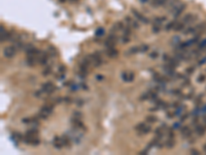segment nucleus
<instances>
[{"instance_id":"nucleus-1","label":"nucleus","mask_w":206,"mask_h":155,"mask_svg":"<svg viewBox=\"0 0 206 155\" xmlns=\"http://www.w3.org/2000/svg\"><path fill=\"white\" fill-rule=\"evenodd\" d=\"M119 41V37L115 35V33H110V35L107 36V38L104 41V46L106 47V49H110V48H114L115 45L117 44Z\"/></svg>"},{"instance_id":"nucleus-2","label":"nucleus","mask_w":206,"mask_h":155,"mask_svg":"<svg viewBox=\"0 0 206 155\" xmlns=\"http://www.w3.org/2000/svg\"><path fill=\"white\" fill-rule=\"evenodd\" d=\"M185 7H187V5H185V3H178L176 4L174 7H173L172 12H173V17H174L175 19L178 18V17L180 16V15L182 14L183 11L185 9Z\"/></svg>"},{"instance_id":"nucleus-3","label":"nucleus","mask_w":206,"mask_h":155,"mask_svg":"<svg viewBox=\"0 0 206 155\" xmlns=\"http://www.w3.org/2000/svg\"><path fill=\"white\" fill-rule=\"evenodd\" d=\"M55 90H56V87L52 82H47V83L41 85V91L47 94H52Z\"/></svg>"},{"instance_id":"nucleus-4","label":"nucleus","mask_w":206,"mask_h":155,"mask_svg":"<svg viewBox=\"0 0 206 155\" xmlns=\"http://www.w3.org/2000/svg\"><path fill=\"white\" fill-rule=\"evenodd\" d=\"M17 52V48L14 46H8V47H5L3 50V55L4 57H6V58H12V57L14 56V54H16Z\"/></svg>"},{"instance_id":"nucleus-5","label":"nucleus","mask_w":206,"mask_h":155,"mask_svg":"<svg viewBox=\"0 0 206 155\" xmlns=\"http://www.w3.org/2000/svg\"><path fill=\"white\" fill-rule=\"evenodd\" d=\"M131 11L133 12V15H134V17L136 18V20H138L139 22H141V23H144V24H149L150 23L149 19L145 18V17L143 16L142 14H140V12H138V11H136V9H134V8H132Z\"/></svg>"},{"instance_id":"nucleus-6","label":"nucleus","mask_w":206,"mask_h":155,"mask_svg":"<svg viewBox=\"0 0 206 155\" xmlns=\"http://www.w3.org/2000/svg\"><path fill=\"white\" fill-rule=\"evenodd\" d=\"M125 21H126V23L128 26H130L132 29H138L140 27L139 23H138V20H133L131 17H126L125 18Z\"/></svg>"},{"instance_id":"nucleus-7","label":"nucleus","mask_w":206,"mask_h":155,"mask_svg":"<svg viewBox=\"0 0 206 155\" xmlns=\"http://www.w3.org/2000/svg\"><path fill=\"white\" fill-rule=\"evenodd\" d=\"M196 20H197V16H194L192 12H189V14H187L185 17H183L182 22L185 25H188V24H191L192 22H195Z\"/></svg>"},{"instance_id":"nucleus-8","label":"nucleus","mask_w":206,"mask_h":155,"mask_svg":"<svg viewBox=\"0 0 206 155\" xmlns=\"http://www.w3.org/2000/svg\"><path fill=\"white\" fill-rule=\"evenodd\" d=\"M49 56H50L49 53H46V52H40V54L38 56L39 64H41V65H46V64L47 63V61H49Z\"/></svg>"},{"instance_id":"nucleus-9","label":"nucleus","mask_w":206,"mask_h":155,"mask_svg":"<svg viewBox=\"0 0 206 155\" xmlns=\"http://www.w3.org/2000/svg\"><path fill=\"white\" fill-rule=\"evenodd\" d=\"M53 111H54V107H53L52 104H44V106L40 109V112L44 113L46 115H47V116H49V115H51L53 113Z\"/></svg>"},{"instance_id":"nucleus-10","label":"nucleus","mask_w":206,"mask_h":155,"mask_svg":"<svg viewBox=\"0 0 206 155\" xmlns=\"http://www.w3.org/2000/svg\"><path fill=\"white\" fill-rule=\"evenodd\" d=\"M180 131H182V134L183 137H185V139H189V137H192V130L190 129L189 126H185V127H182V129H180Z\"/></svg>"},{"instance_id":"nucleus-11","label":"nucleus","mask_w":206,"mask_h":155,"mask_svg":"<svg viewBox=\"0 0 206 155\" xmlns=\"http://www.w3.org/2000/svg\"><path fill=\"white\" fill-rule=\"evenodd\" d=\"M53 145L56 149H62L63 146V143H62V140L61 137H55L54 140H53Z\"/></svg>"},{"instance_id":"nucleus-12","label":"nucleus","mask_w":206,"mask_h":155,"mask_svg":"<svg viewBox=\"0 0 206 155\" xmlns=\"http://www.w3.org/2000/svg\"><path fill=\"white\" fill-rule=\"evenodd\" d=\"M25 143L26 144H30L32 146H37V145L40 144V141L37 137H27L25 139Z\"/></svg>"},{"instance_id":"nucleus-13","label":"nucleus","mask_w":206,"mask_h":155,"mask_svg":"<svg viewBox=\"0 0 206 155\" xmlns=\"http://www.w3.org/2000/svg\"><path fill=\"white\" fill-rule=\"evenodd\" d=\"M195 132L198 134L199 137H202L205 134L206 132V126H203V125H196L195 127Z\"/></svg>"},{"instance_id":"nucleus-14","label":"nucleus","mask_w":206,"mask_h":155,"mask_svg":"<svg viewBox=\"0 0 206 155\" xmlns=\"http://www.w3.org/2000/svg\"><path fill=\"white\" fill-rule=\"evenodd\" d=\"M106 54L107 56L110 57V58H115V57L119 55V51H117L115 48H110L106 50Z\"/></svg>"},{"instance_id":"nucleus-15","label":"nucleus","mask_w":206,"mask_h":155,"mask_svg":"<svg viewBox=\"0 0 206 155\" xmlns=\"http://www.w3.org/2000/svg\"><path fill=\"white\" fill-rule=\"evenodd\" d=\"M70 139H71V137H68V136H66V134H63V136L61 137L63 146H65V147H70V146H71V141H70Z\"/></svg>"},{"instance_id":"nucleus-16","label":"nucleus","mask_w":206,"mask_h":155,"mask_svg":"<svg viewBox=\"0 0 206 155\" xmlns=\"http://www.w3.org/2000/svg\"><path fill=\"white\" fill-rule=\"evenodd\" d=\"M138 52H140V47H136V46H134V47H131L128 51L126 52V56H131V55H134V54H136L138 53Z\"/></svg>"},{"instance_id":"nucleus-17","label":"nucleus","mask_w":206,"mask_h":155,"mask_svg":"<svg viewBox=\"0 0 206 155\" xmlns=\"http://www.w3.org/2000/svg\"><path fill=\"white\" fill-rule=\"evenodd\" d=\"M37 136H38V130L35 128L29 129V130H27V132H26L27 137H37Z\"/></svg>"},{"instance_id":"nucleus-18","label":"nucleus","mask_w":206,"mask_h":155,"mask_svg":"<svg viewBox=\"0 0 206 155\" xmlns=\"http://www.w3.org/2000/svg\"><path fill=\"white\" fill-rule=\"evenodd\" d=\"M185 25L182 23V21H179V22H176V24H175V26H174V28H173V30L174 31H182V30L185 29Z\"/></svg>"},{"instance_id":"nucleus-19","label":"nucleus","mask_w":206,"mask_h":155,"mask_svg":"<svg viewBox=\"0 0 206 155\" xmlns=\"http://www.w3.org/2000/svg\"><path fill=\"white\" fill-rule=\"evenodd\" d=\"M27 64L30 66H34L35 63H36V57H28L27 56V60H26Z\"/></svg>"},{"instance_id":"nucleus-20","label":"nucleus","mask_w":206,"mask_h":155,"mask_svg":"<svg viewBox=\"0 0 206 155\" xmlns=\"http://www.w3.org/2000/svg\"><path fill=\"white\" fill-rule=\"evenodd\" d=\"M196 32H198V31H197V28H196V26H195V27H189L185 31H183V33H185V35H189V34H194V33H196Z\"/></svg>"},{"instance_id":"nucleus-21","label":"nucleus","mask_w":206,"mask_h":155,"mask_svg":"<svg viewBox=\"0 0 206 155\" xmlns=\"http://www.w3.org/2000/svg\"><path fill=\"white\" fill-rule=\"evenodd\" d=\"M165 146H166V148H168V149H172L173 147L175 146L174 139H169V140H168L166 143H165Z\"/></svg>"},{"instance_id":"nucleus-22","label":"nucleus","mask_w":206,"mask_h":155,"mask_svg":"<svg viewBox=\"0 0 206 155\" xmlns=\"http://www.w3.org/2000/svg\"><path fill=\"white\" fill-rule=\"evenodd\" d=\"M175 24H176V21H175V20L169 22V23L166 25V27H165V30H166V31H170V30H172L173 28H174Z\"/></svg>"},{"instance_id":"nucleus-23","label":"nucleus","mask_w":206,"mask_h":155,"mask_svg":"<svg viewBox=\"0 0 206 155\" xmlns=\"http://www.w3.org/2000/svg\"><path fill=\"white\" fill-rule=\"evenodd\" d=\"M155 134H156V137H157L158 140L162 139L163 136H164V134H163L162 128H161V127H158V128L156 129V130H155Z\"/></svg>"},{"instance_id":"nucleus-24","label":"nucleus","mask_w":206,"mask_h":155,"mask_svg":"<svg viewBox=\"0 0 206 155\" xmlns=\"http://www.w3.org/2000/svg\"><path fill=\"white\" fill-rule=\"evenodd\" d=\"M145 121L150 122V123H155V122L158 121V118L156 116H153V115H149V116H146V118H145Z\"/></svg>"},{"instance_id":"nucleus-25","label":"nucleus","mask_w":206,"mask_h":155,"mask_svg":"<svg viewBox=\"0 0 206 155\" xmlns=\"http://www.w3.org/2000/svg\"><path fill=\"white\" fill-rule=\"evenodd\" d=\"M204 50H206V38L203 39V41L198 45V51H204Z\"/></svg>"},{"instance_id":"nucleus-26","label":"nucleus","mask_w":206,"mask_h":155,"mask_svg":"<svg viewBox=\"0 0 206 155\" xmlns=\"http://www.w3.org/2000/svg\"><path fill=\"white\" fill-rule=\"evenodd\" d=\"M161 26H162V25L153 24V27H152V31L154 32V33H159V32L161 31Z\"/></svg>"},{"instance_id":"nucleus-27","label":"nucleus","mask_w":206,"mask_h":155,"mask_svg":"<svg viewBox=\"0 0 206 155\" xmlns=\"http://www.w3.org/2000/svg\"><path fill=\"white\" fill-rule=\"evenodd\" d=\"M145 126H146V125H145L144 122H141V123H138L137 125L134 127V128H135V130H136V131H141Z\"/></svg>"},{"instance_id":"nucleus-28","label":"nucleus","mask_w":206,"mask_h":155,"mask_svg":"<svg viewBox=\"0 0 206 155\" xmlns=\"http://www.w3.org/2000/svg\"><path fill=\"white\" fill-rule=\"evenodd\" d=\"M150 131H152V127H150V126H145L141 131H139V134H147Z\"/></svg>"},{"instance_id":"nucleus-29","label":"nucleus","mask_w":206,"mask_h":155,"mask_svg":"<svg viewBox=\"0 0 206 155\" xmlns=\"http://www.w3.org/2000/svg\"><path fill=\"white\" fill-rule=\"evenodd\" d=\"M47 53H49L50 55H51V56H57V50L55 49V48H53V47L51 46V47H49V52H47Z\"/></svg>"},{"instance_id":"nucleus-30","label":"nucleus","mask_w":206,"mask_h":155,"mask_svg":"<svg viewBox=\"0 0 206 155\" xmlns=\"http://www.w3.org/2000/svg\"><path fill=\"white\" fill-rule=\"evenodd\" d=\"M103 34H104V29H103V28H98L96 30V32H95V35H96L97 37L102 36Z\"/></svg>"},{"instance_id":"nucleus-31","label":"nucleus","mask_w":206,"mask_h":155,"mask_svg":"<svg viewBox=\"0 0 206 155\" xmlns=\"http://www.w3.org/2000/svg\"><path fill=\"white\" fill-rule=\"evenodd\" d=\"M205 81H206V76H205V74H200V76L197 78L198 83H204Z\"/></svg>"},{"instance_id":"nucleus-32","label":"nucleus","mask_w":206,"mask_h":155,"mask_svg":"<svg viewBox=\"0 0 206 155\" xmlns=\"http://www.w3.org/2000/svg\"><path fill=\"white\" fill-rule=\"evenodd\" d=\"M52 72V68H51V66H47L46 69H44L43 71H42V74H43L44 77H47V76H49L50 74Z\"/></svg>"},{"instance_id":"nucleus-33","label":"nucleus","mask_w":206,"mask_h":155,"mask_svg":"<svg viewBox=\"0 0 206 155\" xmlns=\"http://www.w3.org/2000/svg\"><path fill=\"white\" fill-rule=\"evenodd\" d=\"M135 74L133 71H128V79H129V82H133L134 81Z\"/></svg>"},{"instance_id":"nucleus-34","label":"nucleus","mask_w":206,"mask_h":155,"mask_svg":"<svg viewBox=\"0 0 206 155\" xmlns=\"http://www.w3.org/2000/svg\"><path fill=\"white\" fill-rule=\"evenodd\" d=\"M121 41H122L123 44H127V42L130 41V37H129V35H123L122 38H121Z\"/></svg>"},{"instance_id":"nucleus-35","label":"nucleus","mask_w":206,"mask_h":155,"mask_svg":"<svg viewBox=\"0 0 206 155\" xmlns=\"http://www.w3.org/2000/svg\"><path fill=\"white\" fill-rule=\"evenodd\" d=\"M122 80L124 82H129V79H128V71H124L122 74Z\"/></svg>"},{"instance_id":"nucleus-36","label":"nucleus","mask_w":206,"mask_h":155,"mask_svg":"<svg viewBox=\"0 0 206 155\" xmlns=\"http://www.w3.org/2000/svg\"><path fill=\"white\" fill-rule=\"evenodd\" d=\"M149 49H150V47L147 46V45H143V46L140 47V52H142V53H144V52H146Z\"/></svg>"},{"instance_id":"nucleus-37","label":"nucleus","mask_w":206,"mask_h":155,"mask_svg":"<svg viewBox=\"0 0 206 155\" xmlns=\"http://www.w3.org/2000/svg\"><path fill=\"white\" fill-rule=\"evenodd\" d=\"M160 1H161V0H152V5L154 7L160 6Z\"/></svg>"},{"instance_id":"nucleus-38","label":"nucleus","mask_w":206,"mask_h":155,"mask_svg":"<svg viewBox=\"0 0 206 155\" xmlns=\"http://www.w3.org/2000/svg\"><path fill=\"white\" fill-rule=\"evenodd\" d=\"M73 117L74 118H79V119H82V115L80 112H73Z\"/></svg>"},{"instance_id":"nucleus-39","label":"nucleus","mask_w":206,"mask_h":155,"mask_svg":"<svg viewBox=\"0 0 206 155\" xmlns=\"http://www.w3.org/2000/svg\"><path fill=\"white\" fill-rule=\"evenodd\" d=\"M185 71H187V74H193V72L195 71V67L194 66H191V67H189V68L185 69Z\"/></svg>"},{"instance_id":"nucleus-40","label":"nucleus","mask_w":206,"mask_h":155,"mask_svg":"<svg viewBox=\"0 0 206 155\" xmlns=\"http://www.w3.org/2000/svg\"><path fill=\"white\" fill-rule=\"evenodd\" d=\"M66 71V66L65 65H60L59 66V72L60 74H64Z\"/></svg>"},{"instance_id":"nucleus-41","label":"nucleus","mask_w":206,"mask_h":155,"mask_svg":"<svg viewBox=\"0 0 206 155\" xmlns=\"http://www.w3.org/2000/svg\"><path fill=\"white\" fill-rule=\"evenodd\" d=\"M172 93L173 94H175V95H182V90H179V89H175V90H173L172 91Z\"/></svg>"},{"instance_id":"nucleus-42","label":"nucleus","mask_w":206,"mask_h":155,"mask_svg":"<svg viewBox=\"0 0 206 155\" xmlns=\"http://www.w3.org/2000/svg\"><path fill=\"white\" fill-rule=\"evenodd\" d=\"M158 56H159V55H158L157 52H153V53H150V58H153V59L158 58Z\"/></svg>"},{"instance_id":"nucleus-43","label":"nucleus","mask_w":206,"mask_h":155,"mask_svg":"<svg viewBox=\"0 0 206 155\" xmlns=\"http://www.w3.org/2000/svg\"><path fill=\"white\" fill-rule=\"evenodd\" d=\"M150 94L149 93H145V94H142L141 95V97H140V99H141V101H143V99H147V98H150Z\"/></svg>"},{"instance_id":"nucleus-44","label":"nucleus","mask_w":206,"mask_h":155,"mask_svg":"<svg viewBox=\"0 0 206 155\" xmlns=\"http://www.w3.org/2000/svg\"><path fill=\"white\" fill-rule=\"evenodd\" d=\"M191 153H193V154H195V155H199L200 152L198 151V150H196V149H192V150H191Z\"/></svg>"},{"instance_id":"nucleus-45","label":"nucleus","mask_w":206,"mask_h":155,"mask_svg":"<svg viewBox=\"0 0 206 155\" xmlns=\"http://www.w3.org/2000/svg\"><path fill=\"white\" fill-rule=\"evenodd\" d=\"M205 62H206V57H204V58H203V59H201L200 61H199V63H198V64H199V65H202V64H204Z\"/></svg>"},{"instance_id":"nucleus-46","label":"nucleus","mask_w":206,"mask_h":155,"mask_svg":"<svg viewBox=\"0 0 206 155\" xmlns=\"http://www.w3.org/2000/svg\"><path fill=\"white\" fill-rule=\"evenodd\" d=\"M188 116H189V115H188V114H185V115H183V116L182 117V118H180V122H183V121H185V120L188 118Z\"/></svg>"},{"instance_id":"nucleus-47","label":"nucleus","mask_w":206,"mask_h":155,"mask_svg":"<svg viewBox=\"0 0 206 155\" xmlns=\"http://www.w3.org/2000/svg\"><path fill=\"white\" fill-rule=\"evenodd\" d=\"M96 79L98 81H102V80H104V77L101 76V74H98V76H96Z\"/></svg>"},{"instance_id":"nucleus-48","label":"nucleus","mask_w":206,"mask_h":155,"mask_svg":"<svg viewBox=\"0 0 206 155\" xmlns=\"http://www.w3.org/2000/svg\"><path fill=\"white\" fill-rule=\"evenodd\" d=\"M193 124H195V125H198V118L193 119Z\"/></svg>"},{"instance_id":"nucleus-49","label":"nucleus","mask_w":206,"mask_h":155,"mask_svg":"<svg viewBox=\"0 0 206 155\" xmlns=\"http://www.w3.org/2000/svg\"><path fill=\"white\" fill-rule=\"evenodd\" d=\"M179 127H180V123H175L173 125V128H179Z\"/></svg>"},{"instance_id":"nucleus-50","label":"nucleus","mask_w":206,"mask_h":155,"mask_svg":"<svg viewBox=\"0 0 206 155\" xmlns=\"http://www.w3.org/2000/svg\"><path fill=\"white\" fill-rule=\"evenodd\" d=\"M76 104H77V106H79V107H82V104H84V101H77V102H76Z\"/></svg>"},{"instance_id":"nucleus-51","label":"nucleus","mask_w":206,"mask_h":155,"mask_svg":"<svg viewBox=\"0 0 206 155\" xmlns=\"http://www.w3.org/2000/svg\"><path fill=\"white\" fill-rule=\"evenodd\" d=\"M42 92V91H41ZM41 92L38 91V92H35V96L36 97H40V94H41Z\"/></svg>"},{"instance_id":"nucleus-52","label":"nucleus","mask_w":206,"mask_h":155,"mask_svg":"<svg viewBox=\"0 0 206 155\" xmlns=\"http://www.w3.org/2000/svg\"><path fill=\"white\" fill-rule=\"evenodd\" d=\"M80 86L82 87V89H84V90H88V86H86V85H85V84H82V85H80Z\"/></svg>"},{"instance_id":"nucleus-53","label":"nucleus","mask_w":206,"mask_h":155,"mask_svg":"<svg viewBox=\"0 0 206 155\" xmlns=\"http://www.w3.org/2000/svg\"><path fill=\"white\" fill-rule=\"evenodd\" d=\"M175 115H172V114H167V117L168 118H173V117H174Z\"/></svg>"},{"instance_id":"nucleus-54","label":"nucleus","mask_w":206,"mask_h":155,"mask_svg":"<svg viewBox=\"0 0 206 155\" xmlns=\"http://www.w3.org/2000/svg\"><path fill=\"white\" fill-rule=\"evenodd\" d=\"M65 101H66L67 102H71L72 101H71V98H68V97H66V98H65Z\"/></svg>"},{"instance_id":"nucleus-55","label":"nucleus","mask_w":206,"mask_h":155,"mask_svg":"<svg viewBox=\"0 0 206 155\" xmlns=\"http://www.w3.org/2000/svg\"><path fill=\"white\" fill-rule=\"evenodd\" d=\"M140 2H141V3H146L147 1H149V0H139Z\"/></svg>"},{"instance_id":"nucleus-56","label":"nucleus","mask_w":206,"mask_h":155,"mask_svg":"<svg viewBox=\"0 0 206 155\" xmlns=\"http://www.w3.org/2000/svg\"><path fill=\"white\" fill-rule=\"evenodd\" d=\"M204 151L206 152V145H205V146H204Z\"/></svg>"},{"instance_id":"nucleus-57","label":"nucleus","mask_w":206,"mask_h":155,"mask_svg":"<svg viewBox=\"0 0 206 155\" xmlns=\"http://www.w3.org/2000/svg\"><path fill=\"white\" fill-rule=\"evenodd\" d=\"M70 1H76V0H70Z\"/></svg>"}]
</instances>
